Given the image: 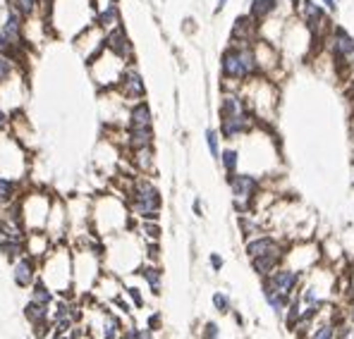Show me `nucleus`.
<instances>
[{
	"mask_svg": "<svg viewBox=\"0 0 354 339\" xmlns=\"http://www.w3.org/2000/svg\"><path fill=\"white\" fill-rule=\"evenodd\" d=\"M220 72L228 82H244L259 72V57L249 46H230L220 55Z\"/></svg>",
	"mask_w": 354,
	"mask_h": 339,
	"instance_id": "obj_1",
	"label": "nucleus"
},
{
	"mask_svg": "<svg viewBox=\"0 0 354 339\" xmlns=\"http://www.w3.org/2000/svg\"><path fill=\"white\" fill-rule=\"evenodd\" d=\"M127 65L129 62H124L122 57L110 53L108 48H103L98 55L88 62V72H91L93 84L98 86L101 91H108V88H115L118 86L122 72L127 69Z\"/></svg>",
	"mask_w": 354,
	"mask_h": 339,
	"instance_id": "obj_2",
	"label": "nucleus"
},
{
	"mask_svg": "<svg viewBox=\"0 0 354 339\" xmlns=\"http://www.w3.org/2000/svg\"><path fill=\"white\" fill-rule=\"evenodd\" d=\"M19 208H22V220L27 232H36L46 227V220L51 215V198L41 191H31L19 198Z\"/></svg>",
	"mask_w": 354,
	"mask_h": 339,
	"instance_id": "obj_3",
	"label": "nucleus"
},
{
	"mask_svg": "<svg viewBox=\"0 0 354 339\" xmlns=\"http://www.w3.org/2000/svg\"><path fill=\"white\" fill-rule=\"evenodd\" d=\"M132 194H134L132 213H137L144 220H158V215H160V194H158V189L151 182L142 179V182L134 184Z\"/></svg>",
	"mask_w": 354,
	"mask_h": 339,
	"instance_id": "obj_4",
	"label": "nucleus"
},
{
	"mask_svg": "<svg viewBox=\"0 0 354 339\" xmlns=\"http://www.w3.org/2000/svg\"><path fill=\"white\" fill-rule=\"evenodd\" d=\"M118 93L120 98H124V101H132V103H137V101H144L146 98V86H144V79H142V74H139V69L137 67H132V65H127V69L122 72V77H120L118 82Z\"/></svg>",
	"mask_w": 354,
	"mask_h": 339,
	"instance_id": "obj_5",
	"label": "nucleus"
},
{
	"mask_svg": "<svg viewBox=\"0 0 354 339\" xmlns=\"http://www.w3.org/2000/svg\"><path fill=\"white\" fill-rule=\"evenodd\" d=\"M106 48H108L110 53H115L118 57H122L124 62H129L132 55H134L132 41H129L127 31L122 29V24H118V27L110 29V31H106Z\"/></svg>",
	"mask_w": 354,
	"mask_h": 339,
	"instance_id": "obj_6",
	"label": "nucleus"
},
{
	"mask_svg": "<svg viewBox=\"0 0 354 339\" xmlns=\"http://www.w3.org/2000/svg\"><path fill=\"white\" fill-rule=\"evenodd\" d=\"M36 272H38V258L29 254H22L12 263V277L19 287H31L36 282Z\"/></svg>",
	"mask_w": 354,
	"mask_h": 339,
	"instance_id": "obj_7",
	"label": "nucleus"
},
{
	"mask_svg": "<svg viewBox=\"0 0 354 339\" xmlns=\"http://www.w3.org/2000/svg\"><path fill=\"white\" fill-rule=\"evenodd\" d=\"M24 249H27V254L34 255V258H46V254L51 251V237H48V232H43V229L27 232V237H24Z\"/></svg>",
	"mask_w": 354,
	"mask_h": 339,
	"instance_id": "obj_8",
	"label": "nucleus"
},
{
	"mask_svg": "<svg viewBox=\"0 0 354 339\" xmlns=\"http://www.w3.org/2000/svg\"><path fill=\"white\" fill-rule=\"evenodd\" d=\"M93 24L103 29V31H110L120 24V7L118 0H108L103 7H98V12L93 15Z\"/></svg>",
	"mask_w": 354,
	"mask_h": 339,
	"instance_id": "obj_9",
	"label": "nucleus"
},
{
	"mask_svg": "<svg viewBox=\"0 0 354 339\" xmlns=\"http://www.w3.org/2000/svg\"><path fill=\"white\" fill-rule=\"evenodd\" d=\"M228 182H230V186H232V194L235 198H249L256 194V189H259V179L256 177H251V174H232V177H228Z\"/></svg>",
	"mask_w": 354,
	"mask_h": 339,
	"instance_id": "obj_10",
	"label": "nucleus"
},
{
	"mask_svg": "<svg viewBox=\"0 0 354 339\" xmlns=\"http://www.w3.org/2000/svg\"><path fill=\"white\" fill-rule=\"evenodd\" d=\"M247 103L242 96L237 93H225L223 101H220V119H230V117H242L247 115Z\"/></svg>",
	"mask_w": 354,
	"mask_h": 339,
	"instance_id": "obj_11",
	"label": "nucleus"
},
{
	"mask_svg": "<svg viewBox=\"0 0 354 339\" xmlns=\"http://www.w3.org/2000/svg\"><path fill=\"white\" fill-rule=\"evenodd\" d=\"M127 143H129L132 151L151 148V143H153V127H129Z\"/></svg>",
	"mask_w": 354,
	"mask_h": 339,
	"instance_id": "obj_12",
	"label": "nucleus"
},
{
	"mask_svg": "<svg viewBox=\"0 0 354 339\" xmlns=\"http://www.w3.org/2000/svg\"><path fill=\"white\" fill-rule=\"evenodd\" d=\"M333 55L337 60L354 55V38L342 27H335V41H333Z\"/></svg>",
	"mask_w": 354,
	"mask_h": 339,
	"instance_id": "obj_13",
	"label": "nucleus"
},
{
	"mask_svg": "<svg viewBox=\"0 0 354 339\" xmlns=\"http://www.w3.org/2000/svg\"><path fill=\"white\" fill-rule=\"evenodd\" d=\"M127 122H129V127H153V115H151V108H148L146 101H137L129 108Z\"/></svg>",
	"mask_w": 354,
	"mask_h": 339,
	"instance_id": "obj_14",
	"label": "nucleus"
},
{
	"mask_svg": "<svg viewBox=\"0 0 354 339\" xmlns=\"http://www.w3.org/2000/svg\"><path fill=\"white\" fill-rule=\"evenodd\" d=\"M17 194H19V182L15 177L0 174V208L15 203L17 201Z\"/></svg>",
	"mask_w": 354,
	"mask_h": 339,
	"instance_id": "obj_15",
	"label": "nucleus"
},
{
	"mask_svg": "<svg viewBox=\"0 0 354 339\" xmlns=\"http://www.w3.org/2000/svg\"><path fill=\"white\" fill-rule=\"evenodd\" d=\"M247 254L251 255V258H256V255L280 254V249H278V241H275V239L261 237V239H254V241H249V244H247Z\"/></svg>",
	"mask_w": 354,
	"mask_h": 339,
	"instance_id": "obj_16",
	"label": "nucleus"
},
{
	"mask_svg": "<svg viewBox=\"0 0 354 339\" xmlns=\"http://www.w3.org/2000/svg\"><path fill=\"white\" fill-rule=\"evenodd\" d=\"M297 280H299V275H297L295 270H278L273 277H270V284L275 287V291H283V294H290L292 289H295Z\"/></svg>",
	"mask_w": 354,
	"mask_h": 339,
	"instance_id": "obj_17",
	"label": "nucleus"
},
{
	"mask_svg": "<svg viewBox=\"0 0 354 339\" xmlns=\"http://www.w3.org/2000/svg\"><path fill=\"white\" fill-rule=\"evenodd\" d=\"M5 5L15 7L24 19H34V17H41V2L38 0H5Z\"/></svg>",
	"mask_w": 354,
	"mask_h": 339,
	"instance_id": "obj_18",
	"label": "nucleus"
},
{
	"mask_svg": "<svg viewBox=\"0 0 354 339\" xmlns=\"http://www.w3.org/2000/svg\"><path fill=\"white\" fill-rule=\"evenodd\" d=\"M254 34V19L251 17H237L235 27H232V43L244 46V41Z\"/></svg>",
	"mask_w": 354,
	"mask_h": 339,
	"instance_id": "obj_19",
	"label": "nucleus"
},
{
	"mask_svg": "<svg viewBox=\"0 0 354 339\" xmlns=\"http://www.w3.org/2000/svg\"><path fill=\"white\" fill-rule=\"evenodd\" d=\"M304 12H306V22H309V27L314 29V31H321L325 27V15L323 10L314 2V0H304Z\"/></svg>",
	"mask_w": 354,
	"mask_h": 339,
	"instance_id": "obj_20",
	"label": "nucleus"
},
{
	"mask_svg": "<svg viewBox=\"0 0 354 339\" xmlns=\"http://www.w3.org/2000/svg\"><path fill=\"white\" fill-rule=\"evenodd\" d=\"M0 251H2V255H5L10 263H15L22 254H27V249H24V239H7V237H2V241H0Z\"/></svg>",
	"mask_w": 354,
	"mask_h": 339,
	"instance_id": "obj_21",
	"label": "nucleus"
},
{
	"mask_svg": "<svg viewBox=\"0 0 354 339\" xmlns=\"http://www.w3.org/2000/svg\"><path fill=\"white\" fill-rule=\"evenodd\" d=\"M275 7H278V0H251L249 17H251L254 22H261V19H266Z\"/></svg>",
	"mask_w": 354,
	"mask_h": 339,
	"instance_id": "obj_22",
	"label": "nucleus"
},
{
	"mask_svg": "<svg viewBox=\"0 0 354 339\" xmlns=\"http://www.w3.org/2000/svg\"><path fill=\"white\" fill-rule=\"evenodd\" d=\"M17 72H19V65L12 57L0 53V86L10 84L12 79H17Z\"/></svg>",
	"mask_w": 354,
	"mask_h": 339,
	"instance_id": "obj_23",
	"label": "nucleus"
},
{
	"mask_svg": "<svg viewBox=\"0 0 354 339\" xmlns=\"http://www.w3.org/2000/svg\"><path fill=\"white\" fill-rule=\"evenodd\" d=\"M31 299H34L36 304L51 306V304H53V291H51V287L43 282V280H38V282H34V291H31Z\"/></svg>",
	"mask_w": 354,
	"mask_h": 339,
	"instance_id": "obj_24",
	"label": "nucleus"
},
{
	"mask_svg": "<svg viewBox=\"0 0 354 339\" xmlns=\"http://www.w3.org/2000/svg\"><path fill=\"white\" fill-rule=\"evenodd\" d=\"M24 315L29 318L34 325H41V322H46V315H48V306H43V304H36V301L31 299L29 304H27V308H24Z\"/></svg>",
	"mask_w": 354,
	"mask_h": 339,
	"instance_id": "obj_25",
	"label": "nucleus"
},
{
	"mask_svg": "<svg viewBox=\"0 0 354 339\" xmlns=\"http://www.w3.org/2000/svg\"><path fill=\"white\" fill-rule=\"evenodd\" d=\"M278 258H280V254L256 255V258H254V270H256V272H261V275H268V272H273V268L278 265Z\"/></svg>",
	"mask_w": 354,
	"mask_h": 339,
	"instance_id": "obj_26",
	"label": "nucleus"
},
{
	"mask_svg": "<svg viewBox=\"0 0 354 339\" xmlns=\"http://www.w3.org/2000/svg\"><path fill=\"white\" fill-rule=\"evenodd\" d=\"M237 160H239V153H237L235 148H228V151L220 153V163H223V168L228 172V177H232L237 172Z\"/></svg>",
	"mask_w": 354,
	"mask_h": 339,
	"instance_id": "obj_27",
	"label": "nucleus"
},
{
	"mask_svg": "<svg viewBox=\"0 0 354 339\" xmlns=\"http://www.w3.org/2000/svg\"><path fill=\"white\" fill-rule=\"evenodd\" d=\"M142 275H144V280L148 282L151 291H153V294H158V291H160V270L148 265V268H142Z\"/></svg>",
	"mask_w": 354,
	"mask_h": 339,
	"instance_id": "obj_28",
	"label": "nucleus"
},
{
	"mask_svg": "<svg viewBox=\"0 0 354 339\" xmlns=\"http://www.w3.org/2000/svg\"><path fill=\"white\" fill-rule=\"evenodd\" d=\"M206 143L211 148V155L215 160H220V148H218V132L215 129H206Z\"/></svg>",
	"mask_w": 354,
	"mask_h": 339,
	"instance_id": "obj_29",
	"label": "nucleus"
},
{
	"mask_svg": "<svg viewBox=\"0 0 354 339\" xmlns=\"http://www.w3.org/2000/svg\"><path fill=\"white\" fill-rule=\"evenodd\" d=\"M137 153V165L142 170L151 168V148H142V151H134Z\"/></svg>",
	"mask_w": 354,
	"mask_h": 339,
	"instance_id": "obj_30",
	"label": "nucleus"
},
{
	"mask_svg": "<svg viewBox=\"0 0 354 339\" xmlns=\"http://www.w3.org/2000/svg\"><path fill=\"white\" fill-rule=\"evenodd\" d=\"M72 320H74L72 313H70V315H60V318H55V332H65V330H70V327H72Z\"/></svg>",
	"mask_w": 354,
	"mask_h": 339,
	"instance_id": "obj_31",
	"label": "nucleus"
},
{
	"mask_svg": "<svg viewBox=\"0 0 354 339\" xmlns=\"http://www.w3.org/2000/svg\"><path fill=\"white\" fill-rule=\"evenodd\" d=\"M142 229L146 232V237H151V239H158L160 237V227L156 225V220H144Z\"/></svg>",
	"mask_w": 354,
	"mask_h": 339,
	"instance_id": "obj_32",
	"label": "nucleus"
},
{
	"mask_svg": "<svg viewBox=\"0 0 354 339\" xmlns=\"http://www.w3.org/2000/svg\"><path fill=\"white\" fill-rule=\"evenodd\" d=\"M213 304H215V308H218L220 313H225L228 308H230L228 296H225V294H220V291H218V294H213Z\"/></svg>",
	"mask_w": 354,
	"mask_h": 339,
	"instance_id": "obj_33",
	"label": "nucleus"
},
{
	"mask_svg": "<svg viewBox=\"0 0 354 339\" xmlns=\"http://www.w3.org/2000/svg\"><path fill=\"white\" fill-rule=\"evenodd\" d=\"M115 335H118V320H108L106 322V330H103V337L115 339Z\"/></svg>",
	"mask_w": 354,
	"mask_h": 339,
	"instance_id": "obj_34",
	"label": "nucleus"
},
{
	"mask_svg": "<svg viewBox=\"0 0 354 339\" xmlns=\"http://www.w3.org/2000/svg\"><path fill=\"white\" fill-rule=\"evenodd\" d=\"M127 294L132 296V301H134V306H137V308H142V306H144V299H142V294H139V289H137V287H127Z\"/></svg>",
	"mask_w": 354,
	"mask_h": 339,
	"instance_id": "obj_35",
	"label": "nucleus"
},
{
	"mask_svg": "<svg viewBox=\"0 0 354 339\" xmlns=\"http://www.w3.org/2000/svg\"><path fill=\"white\" fill-rule=\"evenodd\" d=\"M314 339H333V327H330V325H323V327L314 335Z\"/></svg>",
	"mask_w": 354,
	"mask_h": 339,
	"instance_id": "obj_36",
	"label": "nucleus"
},
{
	"mask_svg": "<svg viewBox=\"0 0 354 339\" xmlns=\"http://www.w3.org/2000/svg\"><path fill=\"white\" fill-rule=\"evenodd\" d=\"M10 122H12V119H10V113H7L5 108H0V132H5V129L10 127Z\"/></svg>",
	"mask_w": 354,
	"mask_h": 339,
	"instance_id": "obj_37",
	"label": "nucleus"
},
{
	"mask_svg": "<svg viewBox=\"0 0 354 339\" xmlns=\"http://www.w3.org/2000/svg\"><path fill=\"white\" fill-rule=\"evenodd\" d=\"M215 335H218V325H215V322H208L206 325V339H215Z\"/></svg>",
	"mask_w": 354,
	"mask_h": 339,
	"instance_id": "obj_38",
	"label": "nucleus"
},
{
	"mask_svg": "<svg viewBox=\"0 0 354 339\" xmlns=\"http://www.w3.org/2000/svg\"><path fill=\"white\" fill-rule=\"evenodd\" d=\"M211 265H213V270H220L223 268V258L218 254H211Z\"/></svg>",
	"mask_w": 354,
	"mask_h": 339,
	"instance_id": "obj_39",
	"label": "nucleus"
},
{
	"mask_svg": "<svg viewBox=\"0 0 354 339\" xmlns=\"http://www.w3.org/2000/svg\"><path fill=\"white\" fill-rule=\"evenodd\" d=\"M194 213H196V215H204V213H201V201H199V198L194 201Z\"/></svg>",
	"mask_w": 354,
	"mask_h": 339,
	"instance_id": "obj_40",
	"label": "nucleus"
},
{
	"mask_svg": "<svg viewBox=\"0 0 354 339\" xmlns=\"http://www.w3.org/2000/svg\"><path fill=\"white\" fill-rule=\"evenodd\" d=\"M323 2H325L328 10H337V2H335V0H323Z\"/></svg>",
	"mask_w": 354,
	"mask_h": 339,
	"instance_id": "obj_41",
	"label": "nucleus"
},
{
	"mask_svg": "<svg viewBox=\"0 0 354 339\" xmlns=\"http://www.w3.org/2000/svg\"><path fill=\"white\" fill-rule=\"evenodd\" d=\"M225 5H228V0H218V7H215V12H220Z\"/></svg>",
	"mask_w": 354,
	"mask_h": 339,
	"instance_id": "obj_42",
	"label": "nucleus"
},
{
	"mask_svg": "<svg viewBox=\"0 0 354 339\" xmlns=\"http://www.w3.org/2000/svg\"><path fill=\"white\" fill-rule=\"evenodd\" d=\"M137 339H151V335L148 332H137Z\"/></svg>",
	"mask_w": 354,
	"mask_h": 339,
	"instance_id": "obj_43",
	"label": "nucleus"
},
{
	"mask_svg": "<svg viewBox=\"0 0 354 339\" xmlns=\"http://www.w3.org/2000/svg\"><path fill=\"white\" fill-rule=\"evenodd\" d=\"M60 339H70V337H60Z\"/></svg>",
	"mask_w": 354,
	"mask_h": 339,
	"instance_id": "obj_44",
	"label": "nucleus"
},
{
	"mask_svg": "<svg viewBox=\"0 0 354 339\" xmlns=\"http://www.w3.org/2000/svg\"><path fill=\"white\" fill-rule=\"evenodd\" d=\"M352 65H354V55H352Z\"/></svg>",
	"mask_w": 354,
	"mask_h": 339,
	"instance_id": "obj_45",
	"label": "nucleus"
},
{
	"mask_svg": "<svg viewBox=\"0 0 354 339\" xmlns=\"http://www.w3.org/2000/svg\"><path fill=\"white\" fill-rule=\"evenodd\" d=\"M352 318H354V311H352Z\"/></svg>",
	"mask_w": 354,
	"mask_h": 339,
	"instance_id": "obj_46",
	"label": "nucleus"
}]
</instances>
